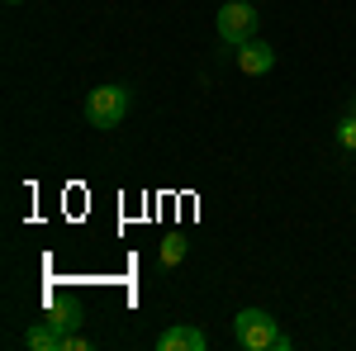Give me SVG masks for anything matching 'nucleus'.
Returning <instances> with one entry per match:
<instances>
[{
  "mask_svg": "<svg viewBox=\"0 0 356 351\" xmlns=\"http://www.w3.org/2000/svg\"><path fill=\"white\" fill-rule=\"evenodd\" d=\"M10 5H15V0H10Z\"/></svg>",
  "mask_w": 356,
  "mask_h": 351,
  "instance_id": "obj_11",
  "label": "nucleus"
},
{
  "mask_svg": "<svg viewBox=\"0 0 356 351\" xmlns=\"http://www.w3.org/2000/svg\"><path fill=\"white\" fill-rule=\"evenodd\" d=\"M252 33H257V10H252L247 0H228V5L219 10V43L243 48Z\"/></svg>",
  "mask_w": 356,
  "mask_h": 351,
  "instance_id": "obj_3",
  "label": "nucleus"
},
{
  "mask_svg": "<svg viewBox=\"0 0 356 351\" xmlns=\"http://www.w3.org/2000/svg\"><path fill=\"white\" fill-rule=\"evenodd\" d=\"M48 323H57L62 332H76V323H81V309H76V304H67V309H53V313H48Z\"/></svg>",
  "mask_w": 356,
  "mask_h": 351,
  "instance_id": "obj_8",
  "label": "nucleus"
},
{
  "mask_svg": "<svg viewBox=\"0 0 356 351\" xmlns=\"http://www.w3.org/2000/svg\"><path fill=\"white\" fill-rule=\"evenodd\" d=\"M233 337L243 351H290V337L275 327V318L266 309H243L233 318Z\"/></svg>",
  "mask_w": 356,
  "mask_h": 351,
  "instance_id": "obj_1",
  "label": "nucleus"
},
{
  "mask_svg": "<svg viewBox=\"0 0 356 351\" xmlns=\"http://www.w3.org/2000/svg\"><path fill=\"white\" fill-rule=\"evenodd\" d=\"M186 252H191V243L181 238V233H171L162 243V266H176V261H186Z\"/></svg>",
  "mask_w": 356,
  "mask_h": 351,
  "instance_id": "obj_7",
  "label": "nucleus"
},
{
  "mask_svg": "<svg viewBox=\"0 0 356 351\" xmlns=\"http://www.w3.org/2000/svg\"><path fill=\"white\" fill-rule=\"evenodd\" d=\"M238 67H243L247 76H266V72L275 67V48L261 43V38H247L243 48H238Z\"/></svg>",
  "mask_w": 356,
  "mask_h": 351,
  "instance_id": "obj_4",
  "label": "nucleus"
},
{
  "mask_svg": "<svg viewBox=\"0 0 356 351\" xmlns=\"http://www.w3.org/2000/svg\"><path fill=\"white\" fill-rule=\"evenodd\" d=\"M352 114H356V100H352Z\"/></svg>",
  "mask_w": 356,
  "mask_h": 351,
  "instance_id": "obj_10",
  "label": "nucleus"
},
{
  "mask_svg": "<svg viewBox=\"0 0 356 351\" xmlns=\"http://www.w3.org/2000/svg\"><path fill=\"white\" fill-rule=\"evenodd\" d=\"M204 347H209V337L200 327H166L157 337V351H204Z\"/></svg>",
  "mask_w": 356,
  "mask_h": 351,
  "instance_id": "obj_5",
  "label": "nucleus"
},
{
  "mask_svg": "<svg viewBox=\"0 0 356 351\" xmlns=\"http://www.w3.org/2000/svg\"><path fill=\"white\" fill-rule=\"evenodd\" d=\"M337 142H342L347 152H356V114H347V119L337 124Z\"/></svg>",
  "mask_w": 356,
  "mask_h": 351,
  "instance_id": "obj_9",
  "label": "nucleus"
},
{
  "mask_svg": "<svg viewBox=\"0 0 356 351\" xmlns=\"http://www.w3.org/2000/svg\"><path fill=\"white\" fill-rule=\"evenodd\" d=\"M129 105H134L129 85H95V90L86 95V124H90V129H119L124 114H129Z\"/></svg>",
  "mask_w": 356,
  "mask_h": 351,
  "instance_id": "obj_2",
  "label": "nucleus"
},
{
  "mask_svg": "<svg viewBox=\"0 0 356 351\" xmlns=\"http://www.w3.org/2000/svg\"><path fill=\"white\" fill-rule=\"evenodd\" d=\"M24 342H29V351H67V332L43 318V323H33L24 332Z\"/></svg>",
  "mask_w": 356,
  "mask_h": 351,
  "instance_id": "obj_6",
  "label": "nucleus"
}]
</instances>
